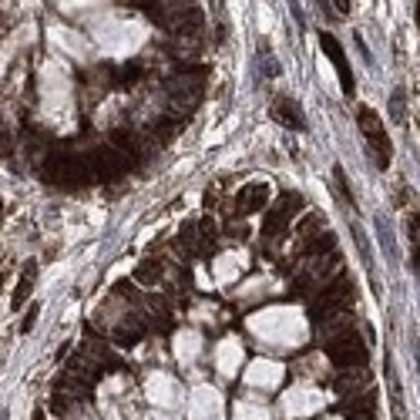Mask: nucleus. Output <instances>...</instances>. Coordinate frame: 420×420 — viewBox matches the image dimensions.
<instances>
[{
    "label": "nucleus",
    "instance_id": "1",
    "mask_svg": "<svg viewBox=\"0 0 420 420\" xmlns=\"http://www.w3.org/2000/svg\"><path fill=\"white\" fill-rule=\"evenodd\" d=\"M357 115H360V132L367 135V145H370L376 155V165L387 168L390 165V138H387V128L380 125L376 111H370V108H360Z\"/></svg>",
    "mask_w": 420,
    "mask_h": 420
},
{
    "label": "nucleus",
    "instance_id": "2",
    "mask_svg": "<svg viewBox=\"0 0 420 420\" xmlns=\"http://www.w3.org/2000/svg\"><path fill=\"white\" fill-rule=\"evenodd\" d=\"M330 353L333 360L340 363V367H360L363 360H367V350H363V340L357 336V333L343 330L336 340L330 343Z\"/></svg>",
    "mask_w": 420,
    "mask_h": 420
},
{
    "label": "nucleus",
    "instance_id": "3",
    "mask_svg": "<svg viewBox=\"0 0 420 420\" xmlns=\"http://www.w3.org/2000/svg\"><path fill=\"white\" fill-rule=\"evenodd\" d=\"M319 44H323V51H326V58H330L333 71H336V77H340L343 91H346V94H353V71H350V61H346L343 47L336 44V37H333V34H319Z\"/></svg>",
    "mask_w": 420,
    "mask_h": 420
},
{
    "label": "nucleus",
    "instance_id": "4",
    "mask_svg": "<svg viewBox=\"0 0 420 420\" xmlns=\"http://www.w3.org/2000/svg\"><path fill=\"white\" fill-rule=\"evenodd\" d=\"M272 118L286 125V128H296L303 132L306 128V118H303V108L289 98V94H276V101H272Z\"/></svg>",
    "mask_w": 420,
    "mask_h": 420
},
{
    "label": "nucleus",
    "instance_id": "5",
    "mask_svg": "<svg viewBox=\"0 0 420 420\" xmlns=\"http://www.w3.org/2000/svg\"><path fill=\"white\" fill-rule=\"evenodd\" d=\"M266 185H259V182H253V185H246L239 192V198H236V212H255L266 205Z\"/></svg>",
    "mask_w": 420,
    "mask_h": 420
},
{
    "label": "nucleus",
    "instance_id": "6",
    "mask_svg": "<svg viewBox=\"0 0 420 420\" xmlns=\"http://www.w3.org/2000/svg\"><path fill=\"white\" fill-rule=\"evenodd\" d=\"M34 283H37V262H27V266H24V276H20V286L14 289V310H20V306L27 303Z\"/></svg>",
    "mask_w": 420,
    "mask_h": 420
},
{
    "label": "nucleus",
    "instance_id": "7",
    "mask_svg": "<svg viewBox=\"0 0 420 420\" xmlns=\"http://www.w3.org/2000/svg\"><path fill=\"white\" fill-rule=\"evenodd\" d=\"M333 182H336V189H340V196H343L346 205H353V192H350V182H346V175H343V168L340 165L333 168Z\"/></svg>",
    "mask_w": 420,
    "mask_h": 420
},
{
    "label": "nucleus",
    "instance_id": "8",
    "mask_svg": "<svg viewBox=\"0 0 420 420\" xmlns=\"http://www.w3.org/2000/svg\"><path fill=\"white\" fill-rule=\"evenodd\" d=\"M390 111H397V118H404V91L400 88L390 94Z\"/></svg>",
    "mask_w": 420,
    "mask_h": 420
},
{
    "label": "nucleus",
    "instance_id": "9",
    "mask_svg": "<svg viewBox=\"0 0 420 420\" xmlns=\"http://www.w3.org/2000/svg\"><path fill=\"white\" fill-rule=\"evenodd\" d=\"M34 319H37V306H30V310H27L24 323H20V333H30V330H34Z\"/></svg>",
    "mask_w": 420,
    "mask_h": 420
}]
</instances>
